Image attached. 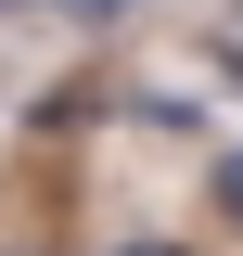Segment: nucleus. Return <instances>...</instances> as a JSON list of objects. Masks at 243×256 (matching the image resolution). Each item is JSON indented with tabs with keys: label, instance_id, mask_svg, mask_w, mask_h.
<instances>
[{
	"label": "nucleus",
	"instance_id": "nucleus-1",
	"mask_svg": "<svg viewBox=\"0 0 243 256\" xmlns=\"http://www.w3.org/2000/svg\"><path fill=\"white\" fill-rule=\"evenodd\" d=\"M205 205L243 230V141H218V154H205Z\"/></svg>",
	"mask_w": 243,
	"mask_h": 256
},
{
	"label": "nucleus",
	"instance_id": "nucleus-2",
	"mask_svg": "<svg viewBox=\"0 0 243 256\" xmlns=\"http://www.w3.org/2000/svg\"><path fill=\"white\" fill-rule=\"evenodd\" d=\"M0 13H77V26H116L128 0H0Z\"/></svg>",
	"mask_w": 243,
	"mask_h": 256
},
{
	"label": "nucleus",
	"instance_id": "nucleus-3",
	"mask_svg": "<svg viewBox=\"0 0 243 256\" xmlns=\"http://www.w3.org/2000/svg\"><path fill=\"white\" fill-rule=\"evenodd\" d=\"M102 256H205V244H180V230H116Z\"/></svg>",
	"mask_w": 243,
	"mask_h": 256
},
{
	"label": "nucleus",
	"instance_id": "nucleus-4",
	"mask_svg": "<svg viewBox=\"0 0 243 256\" xmlns=\"http://www.w3.org/2000/svg\"><path fill=\"white\" fill-rule=\"evenodd\" d=\"M205 64H218V77H243V13H230V26H205Z\"/></svg>",
	"mask_w": 243,
	"mask_h": 256
},
{
	"label": "nucleus",
	"instance_id": "nucleus-5",
	"mask_svg": "<svg viewBox=\"0 0 243 256\" xmlns=\"http://www.w3.org/2000/svg\"><path fill=\"white\" fill-rule=\"evenodd\" d=\"M0 256H26V244H0Z\"/></svg>",
	"mask_w": 243,
	"mask_h": 256
}]
</instances>
